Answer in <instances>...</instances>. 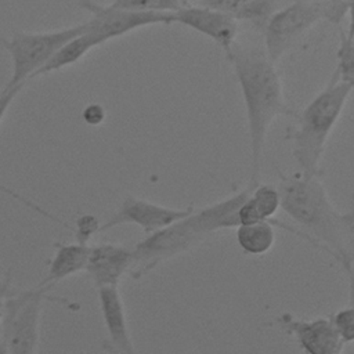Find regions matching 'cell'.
I'll return each instance as SVG.
<instances>
[{
	"label": "cell",
	"instance_id": "obj_23",
	"mask_svg": "<svg viewBox=\"0 0 354 354\" xmlns=\"http://www.w3.org/2000/svg\"><path fill=\"white\" fill-rule=\"evenodd\" d=\"M100 221L93 214H83L77 218L76 221V227L73 228L75 232V238L77 243H83V245H88L90 239L100 232Z\"/></svg>",
	"mask_w": 354,
	"mask_h": 354
},
{
	"label": "cell",
	"instance_id": "obj_2",
	"mask_svg": "<svg viewBox=\"0 0 354 354\" xmlns=\"http://www.w3.org/2000/svg\"><path fill=\"white\" fill-rule=\"evenodd\" d=\"M227 59L234 66L242 93L250 145L249 187L254 188L260 184L261 158L268 129L278 116H297V113L286 104L281 76L266 51L234 46Z\"/></svg>",
	"mask_w": 354,
	"mask_h": 354
},
{
	"label": "cell",
	"instance_id": "obj_18",
	"mask_svg": "<svg viewBox=\"0 0 354 354\" xmlns=\"http://www.w3.org/2000/svg\"><path fill=\"white\" fill-rule=\"evenodd\" d=\"M279 209L281 196L278 188L270 184H259L238 210L239 225L274 220Z\"/></svg>",
	"mask_w": 354,
	"mask_h": 354
},
{
	"label": "cell",
	"instance_id": "obj_32",
	"mask_svg": "<svg viewBox=\"0 0 354 354\" xmlns=\"http://www.w3.org/2000/svg\"><path fill=\"white\" fill-rule=\"evenodd\" d=\"M304 1H317V0H304Z\"/></svg>",
	"mask_w": 354,
	"mask_h": 354
},
{
	"label": "cell",
	"instance_id": "obj_21",
	"mask_svg": "<svg viewBox=\"0 0 354 354\" xmlns=\"http://www.w3.org/2000/svg\"><path fill=\"white\" fill-rule=\"evenodd\" d=\"M339 47H337V66L333 77L342 82H354V39H348L346 30L339 28Z\"/></svg>",
	"mask_w": 354,
	"mask_h": 354
},
{
	"label": "cell",
	"instance_id": "obj_16",
	"mask_svg": "<svg viewBox=\"0 0 354 354\" xmlns=\"http://www.w3.org/2000/svg\"><path fill=\"white\" fill-rule=\"evenodd\" d=\"M282 0H201L199 6L217 10L234 18L246 21L257 29H264L268 19L279 8Z\"/></svg>",
	"mask_w": 354,
	"mask_h": 354
},
{
	"label": "cell",
	"instance_id": "obj_5",
	"mask_svg": "<svg viewBox=\"0 0 354 354\" xmlns=\"http://www.w3.org/2000/svg\"><path fill=\"white\" fill-rule=\"evenodd\" d=\"M207 236L192 212L189 216L148 234L136 243L131 248V267L129 274L133 279H140L160 263L192 250Z\"/></svg>",
	"mask_w": 354,
	"mask_h": 354
},
{
	"label": "cell",
	"instance_id": "obj_27",
	"mask_svg": "<svg viewBox=\"0 0 354 354\" xmlns=\"http://www.w3.org/2000/svg\"><path fill=\"white\" fill-rule=\"evenodd\" d=\"M347 15H348V29L346 32L348 39H354V0H346Z\"/></svg>",
	"mask_w": 354,
	"mask_h": 354
},
{
	"label": "cell",
	"instance_id": "obj_7",
	"mask_svg": "<svg viewBox=\"0 0 354 354\" xmlns=\"http://www.w3.org/2000/svg\"><path fill=\"white\" fill-rule=\"evenodd\" d=\"M319 19H324L321 0H295L272 14L263 29L264 51L270 61L275 64Z\"/></svg>",
	"mask_w": 354,
	"mask_h": 354
},
{
	"label": "cell",
	"instance_id": "obj_31",
	"mask_svg": "<svg viewBox=\"0 0 354 354\" xmlns=\"http://www.w3.org/2000/svg\"><path fill=\"white\" fill-rule=\"evenodd\" d=\"M0 354H8L7 348H6V344L3 343V340L0 339Z\"/></svg>",
	"mask_w": 354,
	"mask_h": 354
},
{
	"label": "cell",
	"instance_id": "obj_10",
	"mask_svg": "<svg viewBox=\"0 0 354 354\" xmlns=\"http://www.w3.org/2000/svg\"><path fill=\"white\" fill-rule=\"evenodd\" d=\"M275 324L297 342L304 354H339L344 346L330 317L300 319L283 313L275 318Z\"/></svg>",
	"mask_w": 354,
	"mask_h": 354
},
{
	"label": "cell",
	"instance_id": "obj_17",
	"mask_svg": "<svg viewBox=\"0 0 354 354\" xmlns=\"http://www.w3.org/2000/svg\"><path fill=\"white\" fill-rule=\"evenodd\" d=\"M283 228L297 236H303L301 231L289 227L281 221L277 220H268V221H259L254 224H246V225H238L236 227V242L239 248L252 256H261L271 250V248L275 243V231L274 227Z\"/></svg>",
	"mask_w": 354,
	"mask_h": 354
},
{
	"label": "cell",
	"instance_id": "obj_4",
	"mask_svg": "<svg viewBox=\"0 0 354 354\" xmlns=\"http://www.w3.org/2000/svg\"><path fill=\"white\" fill-rule=\"evenodd\" d=\"M40 285L15 289L4 299L1 340L8 354H37L40 342V319L46 301L79 310V304L48 293Z\"/></svg>",
	"mask_w": 354,
	"mask_h": 354
},
{
	"label": "cell",
	"instance_id": "obj_30",
	"mask_svg": "<svg viewBox=\"0 0 354 354\" xmlns=\"http://www.w3.org/2000/svg\"><path fill=\"white\" fill-rule=\"evenodd\" d=\"M4 299H0V339H1V329H3V308H4Z\"/></svg>",
	"mask_w": 354,
	"mask_h": 354
},
{
	"label": "cell",
	"instance_id": "obj_11",
	"mask_svg": "<svg viewBox=\"0 0 354 354\" xmlns=\"http://www.w3.org/2000/svg\"><path fill=\"white\" fill-rule=\"evenodd\" d=\"M173 19L192 30H196L221 47L225 57L231 55L239 25L230 15L203 6H183L173 12Z\"/></svg>",
	"mask_w": 354,
	"mask_h": 354
},
{
	"label": "cell",
	"instance_id": "obj_14",
	"mask_svg": "<svg viewBox=\"0 0 354 354\" xmlns=\"http://www.w3.org/2000/svg\"><path fill=\"white\" fill-rule=\"evenodd\" d=\"M252 189L253 188L248 185L246 188L232 194L228 198H224L199 210H194L195 220L209 236L220 230L236 228L239 225L238 210L249 198Z\"/></svg>",
	"mask_w": 354,
	"mask_h": 354
},
{
	"label": "cell",
	"instance_id": "obj_3",
	"mask_svg": "<svg viewBox=\"0 0 354 354\" xmlns=\"http://www.w3.org/2000/svg\"><path fill=\"white\" fill-rule=\"evenodd\" d=\"M354 88V82H342L332 76L297 115V126L290 134L292 156L304 177H319V163L326 141L339 122L346 102Z\"/></svg>",
	"mask_w": 354,
	"mask_h": 354
},
{
	"label": "cell",
	"instance_id": "obj_20",
	"mask_svg": "<svg viewBox=\"0 0 354 354\" xmlns=\"http://www.w3.org/2000/svg\"><path fill=\"white\" fill-rule=\"evenodd\" d=\"M113 8L137 11V12H176L183 6L184 0H113L111 4Z\"/></svg>",
	"mask_w": 354,
	"mask_h": 354
},
{
	"label": "cell",
	"instance_id": "obj_22",
	"mask_svg": "<svg viewBox=\"0 0 354 354\" xmlns=\"http://www.w3.org/2000/svg\"><path fill=\"white\" fill-rule=\"evenodd\" d=\"M332 324L344 344L354 343V306L342 308L330 315Z\"/></svg>",
	"mask_w": 354,
	"mask_h": 354
},
{
	"label": "cell",
	"instance_id": "obj_25",
	"mask_svg": "<svg viewBox=\"0 0 354 354\" xmlns=\"http://www.w3.org/2000/svg\"><path fill=\"white\" fill-rule=\"evenodd\" d=\"M24 84L19 86H14V87H8L4 86V88L0 91V123L3 122L11 102L14 101V98L18 95V93L22 90Z\"/></svg>",
	"mask_w": 354,
	"mask_h": 354
},
{
	"label": "cell",
	"instance_id": "obj_6",
	"mask_svg": "<svg viewBox=\"0 0 354 354\" xmlns=\"http://www.w3.org/2000/svg\"><path fill=\"white\" fill-rule=\"evenodd\" d=\"M86 29L87 24L83 22L50 32H15L8 40L3 41L12 64L11 77L6 86L25 84L28 79L36 77L37 72L66 41L82 35Z\"/></svg>",
	"mask_w": 354,
	"mask_h": 354
},
{
	"label": "cell",
	"instance_id": "obj_9",
	"mask_svg": "<svg viewBox=\"0 0 354 354\" xmlns=\"http://www.w3.org/2000/svg\"><path fill=\"white\" fill-rule=\"evenodd\" d=\"M194 210L195 209L192 206L174 209L133 195H127L118 210L105 223L101 224L100 232L108 231L122 224H134L148 235L189 216Z\"/></svg>",
	"mask_w": 354,
	"mask_h": 354
},
{
	"label": "cell",
	"instance_id": "obj_19",
	"mask_svg": "<svg viewBox=\"0 0 354 354\" xmlns=\"http://www.w3.org/2000/svg\"><path fill=\"white\" fill-rule=\"evenodd\" d=\"M101 46L100 41L97 40V37L88 32L86 29V32H83L82 35L71 39L69 41H66L54 55L53 58L37 72L36 76H43V75H48L51 72L59 71L65 66L73 65L77 61H80L91 48Z\"/></svg>",
	"mask_w": 354,
	"mask_h": 354
},
{
	"label": "cell",
	"instance_id": "obj_29",
	"mask_svg": "<svg viewBox=\"0 0 354 354\" xmlns=\"http://www.w3.org/2000/svg\"><path fill=\"white\" fill-rule=\"evenodd\" d=\"M339 354H354V343H348V344H344L342 351Z\"/></svg>",
	"mask_w": 354,
	"mask_h": 354
},
{
	"label": "cell",
	"instance_id": "obj_12",
	"mask_svg": "<svg viewBox=\"0 0 354 354\" xmlns=\"http://www.w3.org/2000/svg\"><path fill=\"white\" fill-rule=\"evenodd\" d=\"M98 303L106 332L102 348L109 354H140L130 335L126 308L119 289H98Z\"/></svg>",
	"mask_w": 354,
	"mask_h": 354
},
{
	"label": "cell",
	"instance_id": "obj_33",
	"mask_svg": "<svg viewBox=\"0 0 354 354\" xmlns=\"http://www.w3.org/2000/svg\"><path fill=\"white\" fill-rule=\"evenodd\" d=\"M1 272H3V268H1V266H0V274H1Z\"/></svg>",
	"mask_w": 354,
	"mask_h": 354
},
{
	"label": "cell",
	"instance_id": "obj_15",
	"mask_svg": "<svg viewBox=\"0 0 354 354\" xmlns=\"http://www.w3.org/2000/svg\"><path fill=\"white\" fill-rule=\"evenodd\" d=\"M54 256L48 263V270L46 277L39 283L43 288L51 289L53 285L80 272L84 271L90 245L83 243H54Z\"/></svg>",
	"mask_w": 354,
	"mask_h": 354
},
{
	"label": "cell",
	"instance_id": "obj_26",
	"mask_svg": "<svg viewBox=\"0 0 354 354\" xmlns=\"http://www.w3.org/2000/svg\"><path fill=\"white\" fill-rule=\"evenodd\" d=\"M17 288L11 285V274L8 272L6 277H0V299L7 297L15 292Z\"/></svg>",
	"mask_w": 354,
	"mask_h": 354
},
{
	"label": "cell",
	"instance_id": "obj_24",
	"mask_svg": "<svg viewBox=\"0 0 354 354\" xmlns=\"http://www.w3.org/2000/svg\"><path fill=\"white\" fill-rule=\"evenodd\" d=\"M105 116H106V112L101 104H88L84 106L82 112V118L84 123L93 127L100 126L105 120Z\"/></svg>",
	"mask_w": 354,
	"mask_h": 354
},
{
	"label": "cell",
	"instance_id": "obj_13",
	"mask_svg": "<svg viewBox=\"0 0 354 354\" xmlns=\"http://www.w3.org/2000/svg\"><path fill=\"white\" fill-rule=\"evenodd\" d=\"M131 267V248L118 243L90 245L84 271L97 289L118 288Z\"/></svg>",
	"mask_w": 354,
	"mask_h": 354
},
{
	"label": "cell",
	"instance_id": "obj_1",
	"mask_svg": "<svg viewBox=\"0 0 354 354\" xmlns=\"http://www.w3.org/2000/svg\"><path fill=\"white\" fill-rule=\"evenodd\" d=\"M281 209L300 227L311 243L328 252L346 268L354 261V198L348 212L330 202L319 177L279 176Z\"/></svg>",
	"mask_w": 354,
	"mask_h": 354
},
{
	"label": "cell",
	"instance_id": "obj_28",
	"mask_svg": "<svg viewBox=\"0 0 354 354\" xmlns=\"http://www.w3.org/2000/svg\"><path fill=\"white\" fill-rule=\"evenodd\" d=\"M348 277V296H350V306H354V261L350 263L346 268H343Z\"/></svg>",
	"mask_w": 354,
	"mask_h": 354
},
{
	"label": "cell",
	"instance_id": "obj_8",
	"mask_svg": "<svg viewBox=\"0 0 354 354\" xmlns=\"http://www.w3.org/2000/svg\"><path fill=\"white\" fill-rule=\"evenodd\" d=\"M79 7L90 14L88 21H86L87 30L97 37L100 44L145 26L174 24L170 12L127 11L113 8L109 4H100L94 0H80Z\"/></svg>",
	"mask_w": 354,
	"mask_h": 354
}]
</instances>
